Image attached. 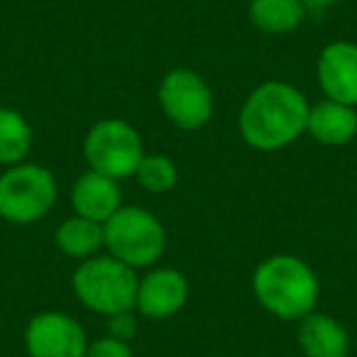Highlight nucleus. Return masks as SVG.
Wrapping results in <instances>:
<instances>
[{
  "label": "nucleus",
  "mask_w": 357,
  "mask_h": 357,
  "mask_svg": "<svg viewBox=\"0 0 357 357\" xmlns=\"http://www.w3.org/2000/svg\"><path fill=\"white\" fill-rule=\"evenodd\" d=\"M311 103L287 81H264L240 108V135L259 152L289 147L306 132Z\"/></svg>",
  "instance_id": "1"
},
{
  "label": "nucleus",
  "mask_w": 357,
  "mask_h": 357,
  "mask_svg": "<svg viewBox=\"0 0 357 357\" xmlns=\"http://www.w3.org/2000/svg\"><path fill=\"white\" fill-rule=\"evenodd\" d=\"M252 294L272 316L282 321H301L316 311L321 284L311 264L301 257L272 255L255 269Z\"/></svg>",
  "instance_id": "2"
},
{
  "label": "nucleus",
  "mask_w": 357,
  "mask_h": 357,
  "mask_svg": "<svg viewBox=\"0 0 357 357\" xmlns=\"http://www.w3.org/2000/svg\"><path fill=\"white\" fill-rule=\"evenodd\" d=\"M139 277L132 267L115 259L113 255H96L76 267L71 277V289L76 298L89 311L100 316H118L135 311Z\"/></svg>",
  "instance_id": "3"
},
{
  "label": "nucleus",
  "mask_w": 357,
  "mask_h": 357,
  "mask_svg": "<svg viewBox=\"0 0 357 357\" xmlns=\"http://www.w3.org/2000/svg\"><path fill=\"white\" fill-rule=\"evenodd\" d=\"M105 250L132 269L152 267L167 248L164 225L139 206H120L103 223Z\"/></svg>",
  "instance_id": "4"
},
{
  "label": "nucleus",
  "mask_w": 357,
  "mask_h": 357,
  "mask_svg": "<svg viewBox=\"0 0 357 357\" xmlns=\"http://www.w3.org/2000/svg\"><path fill=\"white\" fill-rule=\"evenodd\" d=\"M59 186L54 174L42 164L20 162L0 176V218L30 225L45 218L56 204Z\"/></svg>",
  "instance_id": "5"
},
{
  "label": "nucleus",
  "mask_w": 357,
  "mask_h": 357,
  "mask_svg": "<svg viewBox=\"0 0 357 357\" xmlns=\"http://www.w3.org/2000/svg\"><path fill=\"white\" fill-rule=\"evenodd\" d=\"M84 157L89 162V169L105 174L110 178L120 181V178L135 176V172H137L139 162L144 157L142 135L128 120H98L86 132Z\"/></svg>",
  "instance_id": "6"
},
{
  "label": "nucleus",
  "mask_w": 357,
  "mask_h": 357,
  "mask_svg": "<svg viewBox=\"0 0 357 357\" xmlns=\"http://www.w3.org/2000/svg\"><path fill=\"white\" fill-rule=\"evenodd\" d=\"M159 105L181 130H199L213 118V91L201 74L172 69L159 84Z\"/></svg>",
  "instance_id": "7"
},
{
  "label": "nucleus",
  "mask_w": 357,
  "mask_h": 357,
  "mask_svg": "<svg viewBox=\"0 0 357 357\" xmlns=\"http://www.w3.org/2000/svg\"><path fill=\"white\" fill-rule=\"evenodd\" d=\"M25 347L30 357H86L89 337L74 316L61 311H42L25 328Z\"/></svg>",
  "instance_id": "8"
},
{
  "label": "nucleus",
  "mask_w": 357,
  "mask_h": 357,
  "mask_svg": "<svg viewBox=\"0 0 357 357\" xmlns=\"http://www.w3.org/2000/svg\"><path fill=\"white\" fill-rule=\"evenodd\" d=\"M189 298V282L178 269L159 267L147 272L137 284L135 311L149 321L176 316Z\"/></svg>",
  "instance_id": "9"
},
{
  "label": "nucleus",
  "mask_w": 357,
  "mask_h": 357,
  "mask_svg": "<svg viewBox=\"0 0 357 357\" xmlns=\"http://www.w3.org/2000/svg\"><path fill=\"white\" fill-rule=\"evenodd\" d=\"M318 84L326 98L357 108V45L355 42H331L323 47L316 64Z\"/></svg>",
  "instance_id": "10"
},
{
  "label": "nucleus",
  "mask_w": 357,
  "mask_h": 357,
  "mask_svg": "<svg viewBox=\"0 0 357 357\" xmlns=\"http://www.w3.org/2000/svg\"><path fill=\"white\" fill-rule=\"evenodd\" d=\"M71 206H74V213L81 218L105 223L123 206L118 178H110L93 169L84 172L71 186Z\"/></svg>",
  "instance_id": "11"
},
{
  "label": "nucleus",
  "mask_w": 357,
  "mask_h": 357,
  "mask_svg": "<svg viewBox=\"0 0 357 357\" xmlns=\"http://www.w3.org/2000/svg\"><path fill=\"white\" fill-rule=\"evenodd\" d=\"M306 132L316 142L326 144V147H342V144L352 142L357 135V110L355 105L337 103V100H321V103L311 105L306 120Z\"/></svg>",
  "instance_id": "12"
},
{
  "label": "nucleus",
  "mask_w": 357,
  "mask_h": 357,
  "mask_svg": "<svg viewBox=\"0 0 357 357\" xmlns=\"http://www.w3.org/2000/svg\"><path fill=\"white\" fill-rule=\"evenodd\" d=\"M298 347L306 357H347L350 335L328 313L311 311L298 321Z\"/></svg>",
  "instance_id": "13"
},
{
  "label": "nucleus",
  "mask_w": 357,
  "mask_h": 357,
  "mask_svg": "<svg viewBox=\"0 0 357 357\" xmlns=\"http://www.w3.org/2000/svg\"><path fill=\"white\" fill-rule=\"evenodd\" d=\"M54 245L71 259H84L96 257L100 250L105 248V233L103 223L96 220L81 218V215H71L64 223L56 228L54 233Z\"/></svg>",
  "instance_id": "14"
},
{
  "label": "nucleus",
  "mask_w": 357,
  "mask_h": 357,
  "mask_svg": "<svg viewBox=\"0 0 357 357\" xmlns=\"http://www.w3.org/2000/svg\"><path fill=\"white\" fill-rule=\"evenodd\" d=\"M303 0H250V20L267 35L294 32L306 17Z\"/></svg>",
  "instance_id": "15"
},
{
  "label": "nucleus",
  "mask_w": 357,
  "mask_h": 357,
  "mask_svg": "<svg viewBox=\"0 0 357 357\" xmlns=\"http://www.w3.org/2000/svg\"><path fill=\"white\" fill-rule=\"evenodd\" d=\"M32 147V128L22 113L0 108V164L15 167L25 162Z\"/></svg>",
  "instance_id": "16"
},
{
  "label": "nucleus",
  "mask_w": 357,
  "mask_h": 357,
  "mask_svg": "<svg viewBox=\"0 0 357 357\" xmlns=\"http://www.w3.org/2000/svg\"><path fill=\"white\" fill-rule=\"evenodd\" d=\"M135 178L149 194H167L176 186L178 169L167 154H144L137 172H135Z\"/></svg>",
  "instance_id": "17"
},
{
  "label": "nucleus",
  "mask_w": 357,
  "mask_h": 357,
  "mask_svg": "<svg viewBox=\"0 0 357 357\" xmlns=\"http://www.w3.org/2000/svg\"><path fill=\"white\" fill-rule=\"evenodd\" d=\"M86 357H135V355H132V350H130L128 342L105 335V337H100V340L89 342Z\"/></svg>",
  "instance_id": "18"
},
{
  "label": "nucleus",
  "mask_w": 357,
  "mask_h": 357,
  "mask_svg": "<svg viewBox=\"0 0 357 357\" xmlns=\"http://www.w3.org/2000/svg\"><path fill=\"white\" fill-rule=\"evenodd\" d=\"M137 333V318H135V311H125L118 313V316L108 318V335L118 337L123 342H130Z\"/></svg>",
  "instance_id": "19"
},
{
  "label": "nucleus",
  "mask_w": 357,
  "mask_h": 357,
  "mask_svg": "<svg viewBox=\"0 0 357 357\" xmlns=\"http://www.w3.org/2000/svg\"><path fill=\"white\" fill-rule=\"evenodd\" d=\"M337 0H303V6L311 8V10H326V8L335 6Z\"/></svg>",
  "instance_id": "20"
}]
</instances>
